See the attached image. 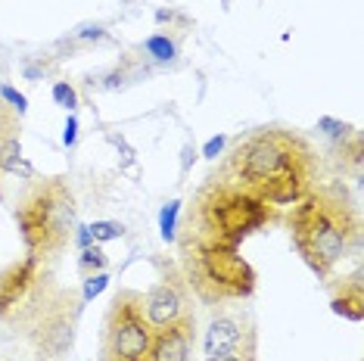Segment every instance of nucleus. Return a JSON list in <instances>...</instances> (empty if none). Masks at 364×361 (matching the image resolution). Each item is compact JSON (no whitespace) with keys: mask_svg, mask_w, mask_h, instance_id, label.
Wrapping results in <instances>:
<instances>
[{"mask_svg":"<svg viewBox=\"0 0 364 361\" xmlns=\"http://www.w3.org/2000/svg\"><path fill=\"white\" fill-rule=\"evenodd\" d=\"M87 234L94 243H106V240H119V237L125 234V227H122L119 221H94V225L87 227Z\"/></svg>","mask_w":364,"mask_h":361,"instance_id":"a211bd4d","label":"nucleus"},{"mask_svg":"<svg viewBox=\"0 0 364 361\" xmlns=\"http://www.w3.org/2000/svg\"><path fill=\"white\" fill-rule=\"evenodd\" d=\"M203 361H240V358H203Z\"/></svg>","mask_w":364,"mask_h":361,"instance_id":"a878e982","label":"nucleus"},{"mask_svg":"<svg viewBox=\"0 0 364 361\" xmlns=\"http://www.w3.org/2000/svg\"><path fill=\"white\" fill-rule=\"evenodd\" d=\"M56 286V277L47 262L35 256H22L0 268V324L19 327L31 311L38 308L41 299L50 296Z\"/></svg>","mask_w":364,"mask_h":361,"instance_id":"6e6552de","label":"nucleus"},{"mask_svg":"<svg viewBox=\"0 0 364 361\" xmlns=\"http://www.w3.org/2000/svg\"><path fill=\"white\" fill-rule=\"evenodd\" d=\"M289 240L321 281L352 256L361 237V218L349 190L336 180H321L287 215Z\"/></svg>","mask_w":364,"mask_h":361,"instance_id":"f03ea898","label":"nucleus"},{"mask_svg":"<svg viewBox=\"0 0 364 361\" xmlns=\"http://www.w3.org/2000/svg\"><path fill=\"white\" fill-rule=\"evenodd\" d=\"M330 306H333L336 315L349 318V321H361L364 318V284H361V274L355 271V274L343 277L333 293H330Z\"/></svg>","mask_w":364,"mask_h":361,"instance_id":"ddd939ff","label":"nucleus"},{"mask_svg":"<svg viewBox=\"0 0 364 361\" xmlns=\"http://www.w3.org/2000/svg\"><path fill=\"white\" fill-rule=\"evenodd\" d=\"M205 358H240L259 361V330L246 311H221L212 318L203 340Z\"/></svg>","mask_w":364,"mask_h":361,"instance_id":"1a4fd4ad","label":"nucleus"},{"mask_svg":"<svg viewBox=\"0 0 364 361\" xmlns=\"http://www.w3.org/2000/svg\"><path fill=\"white\" fill-rule=\"evenodd\" d=\"M333 156H336V166L343 171H355V175H358V171H361V159H364V141H361L358 131L346 134L343 141L333 146Z\"/></svg>","mask_w":364,"mask_h":361,"instance_id":"4468645a","label":"nucleus"},{"mask_svg":"<svg viewBox=\"0 0 364 361\" xmlns=\"http://www.w3.org/2000/svg\"><path fill=\"white\" fill-rule=\"evenodd\" d=\"M225 144H228V137H225V134L212 137V141H209V144H205V156H209V159H215V156H218L221 150H225Z\"/></svg>","mask_w":364,"mask_h":361,"instance_id":"b1692460","label":"nucleus"},{"mask_svg":"<svg viewBox=\"0 0 364 361\" xmlns=\"http://www.w3.org/2000/svg\"><path fill=\"white\" fill-rule=\"evenodd\" d=\"M0 166L6 175H35L31 166L22 159V116L0 97Z\"/></svg>","mask_w":364,"mask_h":361,"instance_id":"f8f14e48","label":"nucleus"},{"mask_svg":"<svg viewBox=\"0 0 364 361\" xmlns=\"http://www.w3.org/2000/svg\"><path fill=\"white\" fill-rule=\"evenodd\" d=\"M109 286V274L106 271H97V274H87L85 277V286H81V299L90 302V299H97L100 293Z\"/></svg>","mask_w":364,"mask_h":361,"instance_id":"6ab92c4d","label":"nucleus"},{"mask_svg":"<svg viewBox=\"0 0 364 361\" xmlns=\"http://www.w3.org/2000/svg\"><path fill=\"white\" fill-rule=\"evenodd\" d=\"M144 50L153 56V60H159V63H168V60H175V41H171L168 35H153V38H146L144 41Z\"/></svg>","mask_w":364,"mask_h":361,"instance_id":"dca6fc26","label":"nucleus"},{"mask_svg":"<svg viewBox=\"0 0 364 361\" xmlns=\"http://www.w3.org/2000/svg\"><path fill=\"white\" fill-rule=\"evenodd\" d=\"M0 361H4V358H0Z\"/></svg>","mask_w":364,"mask_h":361,"instance_id":"bb28decb","label":"nucleus"},{"mask_svg":"<svg viewBox=\"0 0 364 361\" xmlns=\"http://www.w3.org/2000/svg\"><path fill=\"white\" fill-rule=\"evenodd\" d=\"M178 215H181V203H178V200H171L168 206L162 209V215H159L162 240H175V237H178Z\"/></svg>","mask_w":364,"mask_h":361,"instance_id":"f3484780","label":"nucleus"},{"mask_svg":"<svg viewBox=\"0 0 364 361\" xmlns=\"http://www.w3.org/2000/svg\"><path fill=\"white\" fill-rule=\"evenodd\" d=\"M153 330L144 311V293L128 286L115 290L100 330V361H144Z\"/></svg>","mask_w":364,"mask_h":361,"instance_id":"0eeeda50","label":"nucleus"},{"mask_svg":"<svg viewBox=\"0 0 364 361\" xmlns=\"http://www.w3.org/2000/svg\"><path fill=\"white\" fill-rule=\"evenodd\" d=\"M193 349H196V315H190L175 324L156 327L144 361H193Z\"/></svg>","mask_w":364,"mask_h":361,"instance_id":"9b49d317","label":"nucleus"},{"mask_svg":"<svg viewBox=\"0 0 364 361\" xmlns=\"http://www.w3.org/2000/svg\"><path fill=\"white\" fill-rule=\"evenodd\" d=\"M106 265H109V259H106V252L100 249V243H90L81 249V256H78V271H81V277H87V274H97V271H106Z\"/></svg>","mask_w":364,"mask_h":361,"instance_id":"2eb2a0df","label":"nucleus"},{"mask_svg":"<svg viewBox=\"0 0 364 361\" xmlns=\"http://www.w3.org/2000/svg\"><path fill=\"white\" fill-rule=\"evenodd\" d=\"M13 221L22 246L41 262H56L75 240V193L63 175H31L16 196Z\"/></svg>","mask_w":364,"mask_h":361,"instance_id":"20e7f679","label":"nucleus"},{"mask_svg":"<svg viewBox=\"0 0 364 361\" xmlns=\"http://www.w3.org/2000/svg\"><path fill=\"white\" fill-rule=\"evenodd\" d=\"M75 137H78V119L69 116V119H65V134H63L65 146H75Z\"/></svg>","mask_w":364,"mask_h":361,"instance_id":"5701e85b","label":"nucleus"},{"mask_svg":"<svg viewBox=\"0 0 364 361\" xmlns=\"http://www.w3.org/2000/svg\"><path fill=\"white\" fill-rule=\"evenodd\" d=\"M318 128H324L330 137H336V141H343L346 134H352V131H355L352 125H339V122H333V119H321V122H318Z\"/></svg>","mask_w":364,"mask_h":361,"instance_id":"4be33fe9","label":"nucleus"},{"mask_svg":"<svg viewBox=\"0 0 364 361\" xmlns=\"http://www.w3.org/2000/svg\"><path fill=\"white\" fill-rule=\"evenodd\" d=\"M0 97H4V100L10 103L13 109L19 112V116H26V109H28V100H26V97H22L19 90H16V87H10V85H0Z\"/></svg>","mask_w":364,"mask_h":361,"instance_id":"412c9836","label":"nucleus"},{"mask_svg":"<svg viewBox=\"0 0 364 361\" xmlns=\"http://www.w3.org/2000/svg\"><path fill=\"white\" fill-rule=\"evenodd\" d=\"M144 311H146V318H150L153 327L175 324L181 318L193 315V293L187 290L178 265L162 268L159 281H156L150 286V293L144 296Z\"/></svg>","mask_w":364,"mask_h":361,"instance_id":"9d476101","label":"nucleus"},{"mask_svg":"<svg viewBox=\"0 0 364 361\" xmlns=\"http://www.w3.org/2000/svg\"><path fill=\"white\" fill-rule=\"evenodd\" d=\"M178 271L187 290L203 306H225V302H243L255 290V268L240 256V246L215 243L209 237L178 227Z\"/></svg>","mask_w":364,"mask_h":361,"instance_id":"39448f33","label":"nucleus"},{"mask_svg":"<svg viewBox=\"0 0 364 361\" xmlns=\"http://www.w3.org/2000/svg\"><path fill=\"white\" fill-rule=\"evenodd\" d=\"M4 178H6V171H4V166H0V200H4Z\"/></svg>","mask_w":364,"mask_h":361,"instance_id":"393cba45","label":"nucleus"},{"mask_svg":"<svg viewBox=\"0 0 364 361\" xmlns=\"http://www.w3.org/2000/svg\"><path fill=\"white\" fill-rule=\"evenodd\" d=\"M53 100L65 106V109H75L78 106V94H75V87L69 85V81H56L53 85Z\"/></svg>","mask_w":364,"mask_h":361,"instance_id":"aec40b11","label":"nucleus"},{"mask_svg":"<svg viewBox=\"0 0 364 361\" xmlns=\"http://www.w3.org/2000/svg\"><path fill=\"white\" fill-rule=\"evenodd\" d=\"M274 221L277 206L259 200L221 162L200 180L184 212V227L228 246H240L246 237L259 234Z\"/></svg>","mask_w":364,"mask_h":361,"instance_id":"7ed1b4c3","label":"nucleus"},{"mask_svg":"<svg viewBox=\"0 0 364 361\" xmlns=\"http://www.w3.org/2000/svg\"><path fill=\"white\" fill-rule=\"evenodd\" d=\"M243 187L271 203L296 206L305 193L321 184L324 159L302 131L287 125H262L240 134L221 159Z\"/></svg>","mask_w":364,"mask_h":361,"instance_id":"f257e3e1","label":"nucleus"},{"mask_svg":"<svg viewBox=\"0 0 364 361\" xmlns=\"http://www.w3.org/2000/svg\"><path fill=\"white\" fill-rule=\"evenodd\" d=\"M81 308L85 299L75 286L56 284L50 296L41 299L26 321L13 327L10 336L26 346L31 361H65L78 340Z\"/></svg>","mask_w":364,"mask_h":361,"instance_id":"423d86ee","label":"nucleus"}]
</instances>
